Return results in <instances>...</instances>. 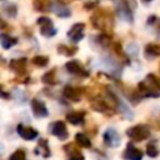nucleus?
Wrapping results in <instances>:
<instances>
[{"label": "nucleus", "instance_id": "nucleus-9", "mask_svg": "<svg viewBox=\"0 0 160 160\" xmlns=\"http://www.w3.org/2000/svg\"><path fill=\"white\" fill-rule=\"evenodd\" d=\"M30 104H31V111L35 118H46L49 115V110L44 101L34 98V99H31Z\"/></svg>", "mask_w": 160, "mask_h": 160}, {"label": "nucleus", "instance_id": "nucleus-28", "mask_svg": "<svg viewBox=\"0 0 160 160\" xmlns=\"http://www.w3.org/2000/svg\"><path fill=\"white\" fill-rule=\"evenodd\" d=\"M159 152H160V150L156 148L155 142H149V144L146 145V154H148V156H150V158H156V156L159 155Z\"/></svg>", "mask_w": 160, "mask_h": 160}, {"label": "nucleus", "instance_id": "nucleus-8", "mask_svg": "<svg viewBox=\"0 0 160 160\" xmlns=\"http://www.w3.org/2000/svg\"><path fill=\"white\" fill-rule=\"evenodd\" d=\"M92 110H95L96 112H101V114H105V115H112L114 111L111 109V106L101 98H95L91 100L90 102Z\"/></svg>", "mask_w": 160, "mask_h": 160}, {"label": "nucleus", "instance_id": "nucleus-19", "mask_svg": "<svg viewBox=\"0 0 160 160\" xmlns=\"http://www.w3.org/2000/svg\"><path fill=\"white\" fill-rule=\"evenodd\" d=\"M145 56L148 59H154L160 56V44H148L145 46Z\"/></svg>", "mask_w": 160, "mask_h": 160}, {"label": "nucleus", "instance_id": "nucleus-7", "mask_svg": "<svg viewBox=\"0 0 160 160\" xmlns=\"http://www.w3.org/2000/svg\"><path fill=\"white\" fill-rule=\"evenodd\" d=\"M65 69L70 74H74L76 76H81V78H88L89 76V71L78 60H70V61H68L65 64Z\"/></svg>", "mask_w": 160, "mask_h": 160}, {"label": "nucleus", "instance_id": "nucleus-10", "mask_svg": "<svg viewBox=\"0 0 160 160\" xmlns=\"http://www.w3.org/2000/svg\"><path fill=\"white\" fill-rule=\"evenodd\" d=\"M84 29H85V24H82V22L74 24L68 31V38L72 42H79L84 38Z\"/></svg>", "mask_w": 160, "mask_h": 160}, {"label": "nucleus", "instance_id": "nucleus-23", "mask_svg": "<svg viewBox=\"0 0 160 160\" xmlns=\"http://www.w3.org/2000/svg\"><path fill=\"white\" fill-rule=\"evenodd\" d=\"M75 142H76L79 146H81V148H91V141H90V139H89L85 134H82V132H78V134L75 135Z\"/></svg>", "mask_w": 160, "mask_h": 160}, {"label": "nucleus", "instance_id": "nucleus-20", "mask_svg": "<svg viewBox=\"0 0 160 160\" xmlns=\"http://www.w3.org/2000/svg\"><path fill=\"white\" fill-rule=\"evenodd\" d=\"M0 42H1L2 49L8 50V49L12 48L14 45H16L18 39H16V38H12V36H10V35H8V34H4V32H2V34L0 35Z\"/></svg>", "mask_w": 160, "mask_h": 160}, {"label": "nucleus", "instance_id": "nucleus-17", "mask_svg": "<svg viewBox=\"0 0 160 160\" xmlns=\"http://www.w3.org/2000/svg\"><path fill=\"white\" fill-rule=\"evenodd\" d=\"M66 120L72 125H82L85 122V111H72L66 114Z\"/></svg>", "mask_w": 160, "mask_h": 160}, {"label": "nucleus", "instance_id": "nucleus-5", "mask_svg": "<svg viewBox=\"0 0 160 160\" xmlns=\"http://www.w3.org/2000/svg\"><path fill=\"white\" fill-rule=\"evenodd\" d=\"M49 132L56 136L59 140H66L69 138V132L64 121H55L49 125Z\"/></svg>", "mask_w": 160, "mask_h": 160}, {"label": "nucleus", "instance_id": "nucleus-21", "mask_svg": "<svg viewBox=\"0 0 160 160\" xmlns=\"http://www.w3.org/2000/svg\"><path fill=\"white\" fill-rule=\"evenodd\" d=\"M32 5L36 11L45 12V11H50L51 1L50 0H32Z\"/></svg>", "mask_w": 160, "mask_h": 160}, {"label": "nucleus", "instance_id": "nucleus-27", "mask_svg": "<svg viewBox=\"0 0 160 160\" xmlns=\"http://www.w3.org/2000/svg\"><path fill=\"white\" fill-rule=\"evenodd\" d=\"M31 62L38 68H45L49 64V58L44 55H36L31 59Z\"/></svg>", "mask_w": 160, "mask_h": 160}, {"label": "nucleus", "instance_id": "nucleus-15", "mask_svg": "<svg viewBox=\"0 0 160 160\" xmlns=\"http://www.w3.org/2000/svg\"><path fill=\"white\" fill-rule=\"evenodd\" d=\"M124 160H142V151L131 144H128L124 154H122Z\"/></svg>", "mask_w": 160, "mask_h": 160}, {"label": "nucleus", "instance_id": "nucleus-16", "mask_svg": "<svg viewBox=\"0 0 160 160\" xmlns=\"http://www.w3.org/2000/svg\"><path fill=\"white\" fill-rule=\"evenodd\" d=\"M50 11H52L59 18H69L71 15V11L69 8H66L62 2H51Z\"/></svg>", "mask_w": 160, "mask_h": 160}, {"label": "nucleus", "instance_id": "nucleus-6", "mask_svg": "<svg viewBox=\"0 0 160 160\" xmlns=\"http://www.w3.org/2000/svg\"><path fill=\"white\" fill-rule=\"evenodd\" d=\"M102 139H104V144L109 148H118L121 142L120 135L114 128H108L102 135Z\"/></svg>", "mask_w": 160, "mask_h": 160}, {"label": "nucleus", "instance_id": "nucleus-24", "mask_svg": "<svg viewBox=\"0 0 160 160\" xmlns=\"http://www.w3.org/2000/svg\"><path fill=\"white\" fill-rule=\"evenodd\" d=\"M76 51H78L76 46H68V45H62V44L58 46V52L64 56H72L76 54Z\"/></svg>", "mask_w": 160, "mask_h": 160}, {"label": "nucleus", "instance_id": "nucleus-13", "mask_svg": "<svg viewBox=\"0 0 160 160\" xmlns=\"http://www.w3.org/2000/svg\"><path fill=\"white\" fill-rule=\"evenodd\" d=\"M110 95H111V98H112V101L116 104V106H118V109H119V111H120V114L125 118V119H128V120H131L132 118H134V112L130 110V108L122 101V100H120L118 96H115L112 92H110Z\"/></svg>", "mask_w": 160, "mask_h": 160}, {"label": "nucleus", "instance_id": "nucleus-22", "mask_svg": "<svg viewBox=\"0 0 160 160\" xmlns=\"http://www.w3.org/2000/svg\"><path fill=\"white\" fill-rule=\"evenodd\" d=\"M1 9H2V12H4L6 16L12 18V19L16 18L18 8H16V5H15L14 2H6V4H2Z\"/></svg>", "mask_w": 160, "mask_h": 160}, {"label": "nucleus", "instance_id": "nucleus-1", "mask_svg": "<svg viewBox=\"0 0 160 160\" xmlns=\"http://www.w3.org/2000/svg\"><path fill=\"white\" fill-rule=\"evenodd\" d=\"M126 135L132 141H142V140H146L150 138V129L148 125L139 124L132 128H129L126 130Z\"/></svg>", "mask_w": 160, "mask_h": 160}, {"label": "nucleus", "instance_id": "nucleus-4", "mask_svg": "<svg viewBox=\"0 0 160 160\" xmlns=\"http://www.w3.org/2000/svg\"><path fill=\"white\" fill-rule=\"evenodd\" d=\"M39 28H40V34L45 38H51L56 34V29L54 26V22L50 18H46V16H40L38 20H36Z\"/></svg>", "mask_w": 160, "mask_h": 160}, {"label": "nucleus", "instance_id": "nucleus-34", "mask_svg": "<svg viewBox=\"0 0 160 160\" xmlns=\"http://www.w3.org/2000/svg\"><path fill=\"white\" fill-rule=\"evenodd\" d=\"M142 1H144V2H150L151 0H142Z\"/></svg>", "mask_w": 160, "mask_h": 160}, {"label": "nucleus", "instance_id": "nucleus-33", "mask_svg": "<svg viewBox=\"0 0 160 160\" xmlns=\"http://www.w3.org/2000/svg\"><path fill=\"white\" fill-rule=\"evenodd\" d=\"M99 4V0H91V1H88V2H85V9L86 10H90V9H94L96 5Z\"/></svg>", "mask_w": 160, "mask_h": 160}, {"label": "nucleus", "instance_id": "nucleus-18", "mask_svg": "<svg viewBox=\"0 0 160 160\" xmlns=\"http://www.w3.org/2000/svg\"><path fill=\"white\" fill-rule=\"evenodd\" d=\"M35 154L41 155L42 158H49L51 155V151H50V148H49V144H48L46 139H40L39 140L38 146L35 148Z\"/></svg>", "mask_w": 160, "mask_h": 160}, {"label": "nucleus", "instance_id": "nucleus-14", "mask_svg": "<svg viewBox=\"0 0 160 160\" xmlns=\"http://www.w3.org/2000/svg\"><path fill=\"white\" fill-rule=\"evenodd\" d=\"M16 131L18 134L20 135V138H22L24 140H34L38 138V131L34 129V128H30V126H25L22 124H19L16 126Z\"/></svg>", "mask_w": 160, "mask_h": 160}, {"label": "nucleus", "instance_id": "nucleus-32", "mask_svg": "<svg viewBox=\"0 0 160 160\" xmlns=\"http://www.w3.org/2000/svg\"><path fill=\"white\" fill-rule=\"evenodd\" d=\"M128 51H129V54L130 55H136L138 54V45L136 44H130L129 46H128Z\"/></svg>", "mask_w": 160, "mask_h": 160}, {"label": "nucleus", "instance_id": "nucleus-30", "mask_svg": "<svg viewBox=\"0 0 160 160\" xmlns=\"http://www.w3.org/2000/svg\"><path fill=\"white\" fill-rule=\"evenodd\" d=\"M98 42L102 46V48H106L109 44H110V41H111V39H110V36L109 35H106V34H101V35H98Z\"/></svg>", "mask_w": 160, "mask_h": 160}, {"label": "nucleus", "instance_id": "nucleus-29", "mask_svg": "<svg viewBox=\"0 0 160 160\" xmlns=\"http://www.w3.org/2000/svg\"><path fill=\"white\" fill-rule=\"evenodd\" d=\"M9 160H26L25 151H24L22 149H18V150H15V151L9 156Z\"/></svg>", "mask_w": 160, "mask_h": 160}, {"label": "nucleus", "instance_id": "nucleus-26", "mask_svg": "<svg viewBox=\"0 0 160 160\" xmlns=\"http://www.w3.org/2000/svg\"><path fill=\"white\" fill-rule=\"evenodd\" d=\"M41 81L46 85H55L56 84V79H55V69L45 72L42 76H41Z\"/></svg>", "mask_w": 160, "mask_h": 160}, {"label": "nucleus", "instance_id": "nucleus-25", "mask_svg": "<svg viewBox=\"0 0 160 160\" xmlns=\"http://www.w3.org/2000/svg\"><path fill=\"white\" fill-rule=\"evenodd\" d=\"M145 81H146L154 90H156L158 92H160V78H158V76L154 75V74H149V75L146 76Z\"/></svg>", "mask_w": 160, "mask_h": 160}, {"label": "nucleus", "instance_id": "nucleus-2", "mask_svg": "<svg viewBox=\"0 0 160 160\" xmlns=\"http://www.w3.org/2000/svg\"><path fill=\"white\" fill-rule=\"evenodd\" d=\"M114 1H115V8H116L118 16L121 20L126 21V22H132L134 15H132V11L130 9L129 0H114Z\"/></svg>", "mask_w": 160, "mask_h": 160}, {"label": "nucleus", "instance_id": "nucleus-31", "mask_svg": "<svg viewBox=\"0 0 160 160\" xmlns=\"http://www.w3.org/2000/svg\"><path fill=\"white\" fill-rule=\"evenodd\" d=\"M68 160H85V158L79 150V151H76V152H74L71 155H68Z\"/></svg>", "mask_w": 160, "mask_h": 160}, {"label": "nucleus", "instance_id": "nucleus-11", "mask_svg": "<svg viewBox=\"0 0 160 160\" xmlns=\"http://www.w3.org/2000/svg\"><path fill=\"white\" fill-rule=\"evenodd\" d=\"M26 59L25 58H21V59H12L10 60L9 62V68L11 71H14L15 74L18 75H24L26 74Z\"/></svg>", "mask_w": 160, "mask_h": 160}, {"label": "nucleus", "instance_id": "nucleus-12", "mask_svg": "<svg viewBox=\"0 0 160 160\" xmlns=\"http://www.w3.org/2000/svg\"><path fill=\"white\" fill-rule=\"evenodd\" d=\"M81 90L79 88H74V86H70V85H66L64 89H62V95L65 99H68L69 101H74V102H78L80 101L81 99Z\"/></svg>", "mask_w": 160, "mask_h": 160}, {"label": "nucleus", "instance_id": "nucleus-3", "mask_svg": "<svg viewBox=\"0 0 160 160\" xmlns=\"http://www.w3.org/2000/svg\"><path fill=\"white\" fill-rule=\"evenodd\" d=\"M91 21L94 24V26L99 30H108L109 26H111V18L110 14H108L105 10H100L98 12H95L91 18Z\"/></svg>", "mask_w": 160, "mask_h": 160}]
</instances>
